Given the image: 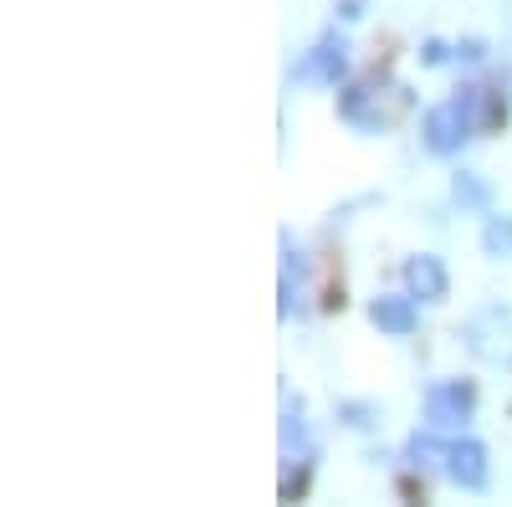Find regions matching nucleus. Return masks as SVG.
<instances>
[{"instance_id":"obj_6","label":"nucleus","mask_w":512,"mask_h":507,"mask_svg":"<svg viewBox=\"0 0 512 507\" xmlns=\"http://www.w3.org/2000/svg\"><path fill=\"white\" fill-rule=\"evenodd\" d=\"M405 287H410V298H420V303H441L446 298V267H441V257H431V251L410 257L405 262Z\"/></svg>"},{"instance_id":"obj_1","label":"nucleus","mask_w":512,"mask_h":507,"mask_svg":"<svg viewBox=\"0 0 512 507\" xmlns=\"http://www.w3.org/2000/svg\"><path fill=\"white\" fill-rule=\"evenodd\" d=\"M472 134H477V88H461V98L436 103L420 123V139L431 154H456Z\"/></svg>"},{"instance_id":"obj_11","label":"nucleus","mask_w":512,"mask_h":507,"mask_svg":"<svg viewBox=\"0 0 512 507\" xmlns=\"http://www.w3.org/2000/svg\"><path fill=\"white\" fill-rule=\"evenodd\" d=\"M338 415H344L349 426H359V431H364V426H374V420H379V410H374V405H338Z\"/></svg>"},{"instance_id":"obj_8","label":"nucleus","mask_w":512,"mask_h":507,"mask_svg":"<svg viewBox=\"0 0 512 507\" xmlns=\"http://www.w3.org/2000/svg\"><path fill=\"white\" fill-rule=\"evenodd\" d=\"M482 251H487V257H512V216H487Z\"/></svg>"},{"instance_id":"obj_10","label":"nucleus","mask_w":512,"mask_h":507,"mask_svg":"<svg viewBox=\"0 0 512 507\" xmlns=\"http://www.w3.org/2000/svg\"><path fill=\"white\" fill-rule=\"evenodd\" d=\"M446 451H451V446H441V441H431V436H410V456H415V467H431L436 456L446 461Z\"/></svg>"},{"instance_id":"obj_2","label":"nucleus","mask_w":512,"mask_h":507,"mask_svg":"<svg viewBox=\"0 0 512 507\" xmlns=\"http://www.w3.org/2000/svg\"><path fill=\"white\" fill-rule=\"evenodd\" d=\"M461 338H466V349H472L482 364H492V369H512V313H507V308L487 303L482 313L466 318Z\"/></svg>"},{"instance_id":"obj_5","label":"nucleus","mask_w":512,"mask_h":507,"mask_svg":"<svg viewBox=\"0 0 512 507\" xmlns=\"http://www.w3.org/2000/svg\"><path fill=\"white\" fill-rule=\"evenodd\" d=\"M446 477H451L456 487H466V492L487 487V446H482V441H451V451H446Z\"/></svg>"},{"instance_id":"obj_13","label":"nucleus","mask_w":512,"mask_h":507,"mask_svg":"<svg viewBox=\"0 0 512 507\" xmlns=\"http://www.w3.org/2000/svg\"><path fill=\"white\" fill-rule=\"evenodd\" d=\"M456 57H466V62H482V57H487V47H482V41H461Z\"/></svg>"},{"instance_id":"obj_9","label":"nucleus","mask_w":512,"mask_h":507,"mask_svg":"<svg viewBox=\"0 0 512 507\" xmlns=\"http://www.w3.org/2000/svg\"><path fill=\"white\" fill-rule=\"evenodd\" d=\"M451 195H456V205H466V210H482V205H487V185H482L477 175H456V180H451Z\"/></svg>"},{"instance_id":"obj_4","label":"nucleus","mask_w":512,"mask_h":507,"mask_svg":"<svg viewBox=\"0 0 512 507\" xmlns=\"http://www.w3.org/2000/svg\"><path fill=\"white\" fill-rule=\"evenodd\" d=\"M349 72V47L338 36L318 41V47L292 67V82H318V88H338V77Z\"/></svg>"},{"instance_id":"obj_12","label":"nucleus","mask_w":512,"mask_h":507,"mask_svg":"<svg viewBox=\"0 0 512 507\" xmlns=\"http://www.w3.org/2000/svg\"><path fill=\"white\" fill-rule=\"evenodd\" d=\"M446 57H451V52L441 47V41H425V52H420V62H425V67H441Z\"/></svg>"},{"instance_id":"obj_7","label":"nucleus","mask_w":512,"mask_h":507,"mask_svg":"<svg viewBox=\"0 0 512 507\" xmlns=\"http://www.w3.org/2000/svg\"><path fill=\"white\" fill-rule=\"evenodd\" d=\"M369 318H374L379 333L405 338V333L415 328V303H410V292H405V298H374V303H369Z\"/></svg>"},{"instance_id":"obj_3","label":"nucleus","mask_w":512,"mask_h":507,"mask_svg":"<svg viewBox=\"0 0 512 507\" xmlns=\"http://www.w3.org/2000/svg\"><path fill=\"white\" fill-rule=\"evenodd\" d=\"M472 410H477V390L466 385V379H436V385L425 390V420H431L436 431L466 426Z\"/></svg>"}]
</instances>
